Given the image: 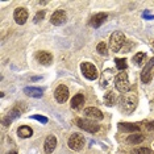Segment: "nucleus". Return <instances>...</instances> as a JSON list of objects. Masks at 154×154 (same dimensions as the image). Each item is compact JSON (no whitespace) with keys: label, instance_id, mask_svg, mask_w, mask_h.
<instances>
[{"label":"nucleus","instance_id":"f257e3e1","mask_svg":"<svg viewBox=\"0 0 154 154\" xmlns=\"http://www.w3.org/2000/svg\"><path fill=\"white\" fill-rule=\"evenodd\" d=\"M136 104H137L136 95H133V94H124L120 97V101H119V108L124 113H132L136 108Z\"/></svg>","mask_w":154,"mask_h":154},{"label":"nucleus","instance_id":"f03ea898","mask_svg":"<svg viewBox=\"0 0 154 154\" xmlns=\"http://www.w3.org/2000/svg\"><path fill=\"white\" fill-rule=\"evenodd\" d=\"M125 42V36L122 32H115L111 34V38H109V48L112 51L115 53H119L121 50L122 45Z\"/></svg>","mask_w":154,"mask_h":154},{"label":"nucleus","instance_id":"7ed1b4c3","mask_svg":"<svg viewBox=\"0 0 154 154\" xmlns=\"http://www.w3.org/2000/svg\"><path fill=\"white\" fill-rule=\"evenodd\" d=\"M115 86H116L117 91H120L122 94H127L129 88H131V85H129V79H128V74L127 72H119L115 78Z\"/></svg>","mask_w":154,"mask_h":154},{"label":"nucleus","instance_id":"20e7f679","mask_svg":"<svg viewBox=\"0 0 154 154\" xmlns=\"http://www.w3.org/2000/svg\"><path fill=\"white\" fill-rule=\"evenodd\" d=\"M67 145L71 150L79 152V150H82L83 146H85V138H83V136L79 134V133H74V134H71L69 137Z\"/></svg>","mask_w":154,"mask_h":154},{"label":"nucleus","instance_id":"39448f33","mask_svg":"<svg viewBox=\"0 0 154 154\" xmlns=\"http://www.w3.org/2000/svg\"><path fill=\"white\" fill-rule=\"evenodd\" d=\"M80 70H82L83 75L90 80H95L97 76H99L97 69L92 63H90V62H83V63L80 65Z\"/></svg>","mask_w":154,"mask_h":154},{"label":"nucleus","instance_id":"423d86ee","mask_svg":"<svg viewBox=\"0 0 154 154\" xmlns=\"http://www.w3.org/2000/svg\"><path fill=\"white\" fill-rule=\"evenodd\" d=\"M154 75V57L149 59V62H146L145 67H143L141 72V80L143 83H149L153 79Z\"/></svg>","mask_w":154,"mask_h":154},{"label":"nucleus","instance_id":"0eeeda50","mask_svg":"<svg viewBox=\"0 0 154 154\" xmlns=\"http://www.w3.org/2000/svg\"><path fill=\"white\" fill-rule=\"evenodd\" d=\"M76 124L80 129L86 132H90V133H96L99 131V125L95 124L92 120H86V119H76Z\"/></svg>","mask_w":154,"mask_h":154},{"label":"nucleus","instance_id":"6e6552de","mask_svg":"<svg viewBox=\"0 0 154 154\" xmlns=\"http://www.w3.org/2000/svg\"><path fill=\"white\" fill-rule=\"evenodd\" d=\"M54 96L58 103H65L69 99V88L65 85H59L54 91Z\"/></svg>","mask_w":154,"mask_h":154},{"label":"nucleus","instance_id":"1a4fd4ad","mask_svg":"<svg viewBox=\"0 0 154 154\" xmlns=\"http://www.w3.org/2000/svg\"><path fill=\"white\" fill-rule=\"evenodd\" d=\"M66 20H67V16H66V12L62 11V9H57L53 15H51V19L50 21L53 25H62V24L66 23Z\"/></svg>","mask_w":154,"mask_h":154},{"label":"nucleus","instance_id":"9d476101","mask_svg":"<svg viewBox=\"0 0 154 154\" xmlns=\"http://www.w3.org/2000/svg\"><path fill=\"white\" fill-rule=\"evenodd\" d=\"M13 19H15L16 24L24 25L28 20V11L25 8H16L15 12H13Z\"/></svg>","mask_w":154,"mask_h":154},{"label":"nucleus","instance_id":"9b49d317","mask_svg":"<svg viewBox=\"0 0 154 154\" xmlns=\"http://www.w3.org/2000/svg\"><path fill=\"white\" fill-rule=\"evenodd\" d=\"M85 115L91 120H103L104 115L103 112L100 109H97V108H94V107H88L85 109Z\"/></svg>","mask_w":154,"mask_h":154},{"label":"nucleus","instance_id":"f8f14e48","mask_svg":"<svg viewBox=\"0 0 154 154\" xmlns=\"http://www.w3.org/2000/svg\"><path fill=\"white\" fill-rule=\"evenodd\" d=\"M36 58L41 65H45V66L50 65L53 62V55L49 53V51H38L36 54Z\"/></svg>","mask_w":154,"mask_h":154},{"label":"nucleus","instance_id":"ddd939ff","mask_svg":"<svg viewBox=\"0 0 154 154\" xmlns=\"http://www.w3.org/2000/svg\"><path fill=\"white\" fill-rule=\"evenodd\" d=\"M55 146H57V138H55V136H48L46 140H45V143H44V149L45 152H46L48 154L53 153Z\"/></svg>","mask_w":154,"mask_h":154},{"label":"nucleus","instance_id":"4468645a","mask_svg":"<svg viewBox=\"0 0 154 154\" xmlns=\"http://www.w3.org/2000/svg\"><path fill=\"white\" fill-rule=\"evenodd\" d=\"M107 13H103V12H100V13H96V15H94L92 16V19H91V26H94V28H99L101 24H103L104 21L107 20Z\"/></svg>","mask_w":154,"mask_h":154},{"label":"nucleus","instance_id":"2eb2a0df","mask_svg":"<svg viewBox=\"0 0 154 154\" xmlns=\"http://www.w3.org/2000/svg\"><path fill=\"white\" fill-rule=\"evenodd\" d=\"M83 104H85V96H83L82 94H76V95L71 99V108L72 109H79Z\"/></svg>","mask_w":154,"mask_h":154},{"label":"nucleus","instance_id":"dca6fc26","mask_svg":"<svg viewBox=\"0 0 154 154\" xmlns=\"http://www.w3.org/2000/svg\"><path fill=\"white\" fill-rule=\"evenodd\" d=\"M24 92L28 96H32V97H41L42 96V92L44 91L38 87H25L24 88Z\"/></svg>","mask_w":154,"mask_h":154},{"label":"nucleus","instance_id":"f3484780","mask_svg":"<svg viewBox=\"0 0 154 154\" xmlns=\"http://www.w3.org/2000/svg\"><path fill=\"white\" fill-rule=\"evenodd\" d=\"M119 128L124 132H138L140 131V125L137 124H129V122H120L119 124Z\"/></svg>","mask_w":154,"mask_h":154},{"label":"nucleus","instance_id":"a211bd4d","mask_svg":"<svg viewBox=\"0 0 154 154\" xmlns=\"http://www.w3.org/2000/svg\"><path fill=\"white\" fill-rule=\"evenodd\" d=\"M17 134H19V137H21V138H28L33 134V131H32V128L26 127V125H23V127H20L17 129Z\"/></svg>","mask_w":154,"mask_h":154},{"label":"nucleus","instance_id":"6ab92c4d","mask_svg":"<svg viewBox=\"0 0 154 154\" xmlns=\"http://www.w3.org/2000/svg\"><path fill=\"white\" fill-rule=\"evenodd\" d=\"M20 113H21V112L17 111L16 108H15V109H12V111L8 113V116L3 119V121H2L3 125H9V124H11V122L13 121V119H16L17 116H20Z\"/></svg>","mask_w":154,"mask_h":154},{"label":"nucleus","instance_id":"aec40b11","mask_svg":"<svg viewBox=\"0 0 154 154\" xmlns=\"http://www.w3.org/2000/svg\"><path fill=\"white\" fill-rule=\"evenodd\" d=\"M113 78V72H112V70H106V71L103 72V76H101V80H100V83H101V86L103 87H106L109 85V80Z\"/></svg>","mask_w":154,"mask_h":154},{"label":"nucleus","instance_id":"412c9836","mask_svg":"<svg viewBox=\"0 0 154 154\" xmlns=\"http://www.w3.org/2000/svg\"><path fill=\"white\" fill-rule=\"evenodd\" d=\"M115 101H116V95H115L113 91H108L104 96V103L107 104L108 107H112L115 106Z\"/></svg>","mask_w":154,"mask_h":154},{"label":"nucleus","instance_id":"4be33fe9","mask_svg":"<svg viewBox=\"0 0 154 154\" xmlns=\"http://www.w3.org/2000/svg\"><path fill=\"white\" fill-rule=\"evenodd\" d=\"M143 140H145V137H143L142 134H140V133H137V134H136V133H134V134H131V136H129L127 141H128L129 143H133V145H137V143H141Z\"/></svg>","mask_w":154,"mask_h":154},{"label":"nucleus","instance_id":"5701e85b","mask_svg":"<svg viewBox=\"0 0 154 154\" xmlns=\"http://www.w3.org/2000/svg\"><path fill=\"white\" fill-rule=\"evenodd\" d=\"M146 61V54L142 53V51H140V53H137L133 57V63H134L136 66H141L143 65V62Z\"/></svg>","mask_w":154,"mask_h":154},{"label":"nucleus","instance_id":"b1692460","mask_svg":"<svg viewBox=\"0 0 154 154\" xmlns=\"http://www.w3.org/2000/svg\"><path fill=\"white\" fill-rule=\"evenodd\" d=\"M115 63H116L117 70H120V71H124V70L127 69V59H125V58H117V59H115Z\"/></svg>","mask_w":154,"mask_h":154},{"label":"nucleus","instance_id":"393cba45","mask_svg":"<svg viewBox=\"0 0 154 154\" xmlns=\"http://www.w3.org/2000/svg\"><path fill=\"white\" fill-rule=\"evenodd\" d=\"M96 50H97V53H99L100 55H107V54H108V50H107V45L104 44V42H100V44H97V46H96Z\"/></svg>","mask_w":154,"mask_h":154},{"label":"nucleus","instance_id":"a878e982","mask_svg":"<svg viewBox=\"0 0 154 154\" xmlns=\"http://www.w3.org/2000/svg\"><path fill=\"white\" fill-rule=\"evenodd\" d=\"M133 154H152V150L148 148H138L133 150Z\"/></svg>","mask_w":154,"mask_h":154},{"label":"nucleus","instance_id":"bb28decb","mask_svg":"<svg viewBox=\"0 0 154 154\" xmlns=\"http://www.w3.org/2000/svg\"><path fill=\"white\" fill-rule=\"evenodd\" d=\"M44 17H45V12H44V11H38V12L36 13V16H34V20H33V21L37 24V23H40L41 20L44 19Z\"/></svg>","mask_w":154,"mask_h":154},{"label":"nucleus","instance_id":"cd10ccee","mask_svg":"<svg viewBox=\"0 0 154 154\" xmlns=\"http://www.w3.org/2000/svg\"><path fill=\"white\" fill-rule=\"evenodd\" d=\"M32 119H34V120H37V121H40V122H42V124H46V122L49 121V120H48V117L40 116V115H33Z\"/></svg>","mask_w":154,"mask_h":154},{"label":"nucleus","instance_id":"c85d7f7f","mask_svg":"<svg viewBox=\"0 0 154 154\" xmlns=\"http://www.w3.org/2000/svg\"><path fill=\"white\" fill-rule=\"evenodd\" d=\"M143 17H146V19H149V20H153L154 19V16L153 15H150L149 12H143V15H142Z\"/></svg>","mask_w":154,"mask_h":154},{"label":"nucleus","instance_id":"c756f323","mask_svg":"<svg viewBox=\"0 0 154 154\" xmlns=\"http://www.w3.org/2000/svg\"><path fill=\"white\" fill-rule=\"evenodd\" d=\"M9 154H17L16 152H12V153H9Z\"/></svg>","mask_w":154,"mask_h":154}]
</instances>
